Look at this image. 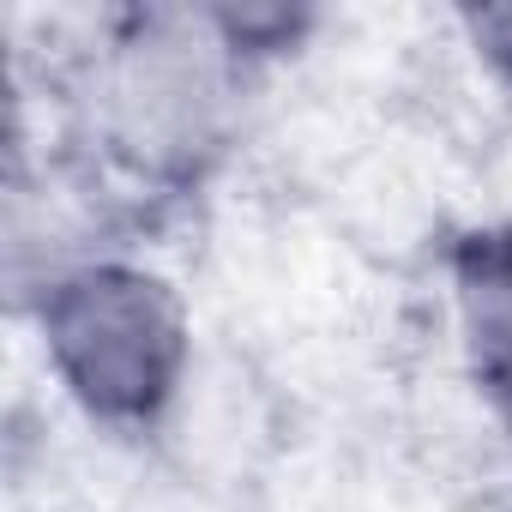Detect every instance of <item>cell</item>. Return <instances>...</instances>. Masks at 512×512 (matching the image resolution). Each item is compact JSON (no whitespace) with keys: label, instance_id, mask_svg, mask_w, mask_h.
<instances>
[{"label":"cell","instance_id":"obj_2","mask_svg":"<svg viewBox=\"0 0 512 512\" xmlns=\"http://www.w3.org/2000/svg\"><path fill=\"white\" fill-rule=\"evenodd\" d=\"M43 362L109 434H163L193 386V320L169 278L127 253L61 272L31 296Z\"/></svg>","mask_w":512,"mask_h":512},{"label":"cell","instance_id":"obj_4","mask_svg":"<svg viewBox=\"0 0 512 512\" xmlns=\"http://www.w3.org/2000/svg\"><path fill=\"white\" fill-rule=\"evenodd\" d=\"M121 512H247V506H241V482L205 476L187 464H163L157 476H139Z\"/></svg>","mask_w":512,"mask_h":512},{"label":"cell","instance_id":"obj_3","mask_svg":"<svg viewBox=\"0 0 512 512\" xmlns=\"http://www.w3.org/2000/svg\"><path fill=\"white\" fill-rule=\"evenodd\" d=\"M458 320L476 386L512 428V223L482 229L458 253Z\"/></svg>","mask_w":512,"mask_h":512},{"label":"cell","instance_id":"obj_1","mask_svg":"<svg viewBox=\"0 0 512 512\" xmlns=\"http://www.w3.org/2000/svg\"><path fill=\"white\" fill-rule=\"evenodd\" d=\"M247 73L253 61L217 13H127L79 67L85 145L145 187H193L241 127Z\"/></svg>","mask_w":512,"mask_h":512},{"label":"cell","instance_id":"obj_5","mask_svg":"<svg viewBox=\"0 0 512 512\" xmlns=\"http://www.w3.org/2000/svg\"><path fill=\"white\" fill-rule=\"evenodd\" d=\"M458 25H464L470 49L500 79H512V7H470V13H458Z\"/></svg>","mask_w":512,"mask_h":512}]
</instances>
